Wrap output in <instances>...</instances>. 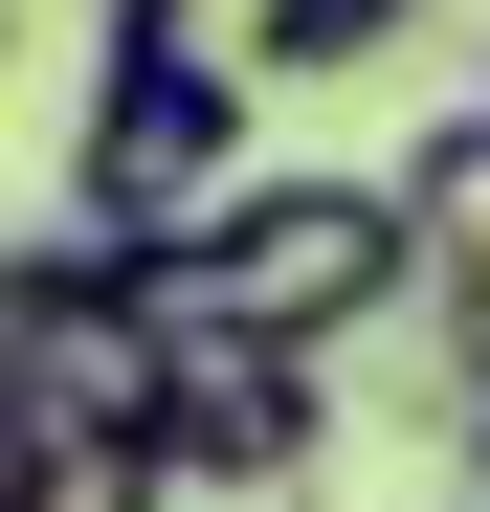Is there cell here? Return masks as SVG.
<instances>
[{
  "mask_svg": "<svg viewBox=\"0 0 490 512\" xmlns=\"http://www.w3.org/2000/svg\"><path fill=\"white\" fill-rule=\"evenodd\" d=\"M179 312H268V334H401L424 312V201L401 179H335V156H312V179H223L201 223H179Z\"/></svg>",
  "mask_w": 490,
  "mask_h": 512,
  "instance_id": "cell-1",
  "label": "cell"
},
{
  "mask_svg": "<svg viewBox=\"0 0 490 512\" xmlns=\"http://www.w3.org/2000/svg\"><path fill=\"white\" fill-rule=\"evenodd\" d=\"M245 90H268L245 45H201V23H112L90 90H67V201H112V223H201V201L245 179Z\"/></svg>",
  "mask_w": 490,
  "mask_h": 512,
  "instance_id": "cell-2",
  "label": "cell"
},
{
  "mask_svg": "<svg viewBox=\"0 0 490 512\" xmlns=\"http://www.w3.org/2000/svg\"><path fill=\"white\" fill-rule=\"evenodd\" d=\"M156 468L179 490H312L335 468V334L179 312V357H156Z\"/></svg>",
  "mask_w": 490,
  "mask_h": 512,
  "instance_id": "cell-3",
  "label": "cell"
},
{
  "mask_svg": "<svg viewBox=\"0 0 490 512\" xmlns=\"http://www.w3.org/2000/svg\"><path fill=\"white\" fill-rule=\"evenodd\" d=\"M401 201H424V312H446V357H490V90L401 156Z\"/></svg>",
  "mask_w": 490,
  "mask_h": 512,
  "instance_id": "cell-4",
  "label": "cell"
},
{
  "mask_svg": "<svg viewBox=\"0 0 490 512\" xmlns=\"http://www.w3.org/2000/svg\"><path fill=\"white\" fill-rule=\"evenodd\" d=\"M401 23H424V0H245V23H223V45H245V67H268V90H312V67H379Z\"/></svg>",
  "mask_w": 490,
  "mask_h": 512,
  "instance_id": "cell-5",
  "label": "cell"
},
{
  "mask_svg": "<svg viewBox=\"0 0 490 512\" xmlns=\"http://www.w3.org/2000/svg\"><path fill=\"white\" fill-rule=\"evenodd\" d=\"M23 512H179V468L134 423H67V446H23Z\"/></svg>",
  "mask_w": 490,
  "mask_h": 512,
  "instance_id": "cell-6",
  "label": "cell"
},
{
  "mask_svg": "<svg viewBox=\"0 0 490 512\" xmlns=\"http://www.w3.org/2000/svg\"><path fill=\"white\" fill-rule=\"evenodd\" d=\"M112 23H201V0H112Z\"/></svg>",
  "mask_w": 490,
  "mask_h": 512,
  "instance_id": "cell-7",
  "label": "cell"
}]
</instances>
